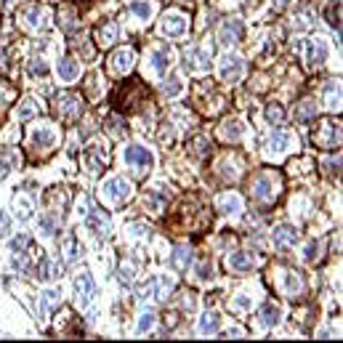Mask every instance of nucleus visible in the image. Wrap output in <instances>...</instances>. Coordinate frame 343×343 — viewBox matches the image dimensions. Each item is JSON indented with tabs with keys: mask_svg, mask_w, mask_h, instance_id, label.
I'll return each instance as SVG.
<instances>
[{
	"mask_svg": "<svg viewBox=\"0 0 343 343\" xmlns=\"http://www.w3.org/2000/svg\"><path fill=\"white\" fill-rule=\"evenodd\" d=\"M253 197L258 203H271L277 194H279V179H274L271 173H258L253 179Z\"/></svg>",
	"mask_w": 343,
	"mask_h": 343,
	"instance_id": "obj_1",
	"label": "nucleus"
},
{
	"mask_svg": "<svg viewBox=\"0 0 343 343\" xmlns=\"http://www.w3.org/2000/svg\"><path fill=\"white\" fill-rule=\"evenodd\" d=\"M53 109H56V115L62 117V120L72 123L82 115V99L77 96V93H62V96H56Z\"/></svg>",
	"mask_w": 343,
	"mask_h": 343,
	"instance_id": "obj_2",
	"label": "nucleus"
},
{
	"mask_svg": "<svg viewBox=\"0 0 343 343\" xmlns=\"http://www.w3.org/2000/svg\"><path fill=\"white\" fill-rule=\"evenodd\" d=\"M173 290V279L170 277H152L147 279L144 285L138 288V298L147 301V298H165Z\"/></svg>",
	"mask_w": 343,
	"mask_h": 343,
	"instance_id": "obj_3",
	"label": "nucleus"
},
{
	"mask_svg": "<svg viewBox=\"0 0 343 343\" xmlns=\"http://www.w3.org/2000/svg\"><path fill=\"white\" fill-rule=\"evenodd\" d=\"M131 184H128L125 179H109L101 184V197L106 199V203H125L128 197H131Z\"/></svg>",
	"mask_w": 343,
	"mask_h": 343,
	"instance_id": "obj_4",
	"label": "nucleus"
},
{
	"mask_svg": "<svg viewBox=\"0 0 343 343\" xmlns=\"http://www.w3.org/2000/svg\"><path fill=\"white\" fill-rule=\"evenodd\" d=\"M106 160H109V149H106V144H91V147H85V152H82V162H85L88 173H93V176L104 168Z\"/></svg>",
	"mask_w": 343,
	"mask_h": 343,
	"instance_id": "obj_5",
	"label": "nucleus"
},
{
	"mask_svg": "<svg viewBox=\"0 0 343 343\" xmlns=\"http://www.w3.org/2000/svg\"><path fill=\"white\" fill-rule=\"evenodd\" d=\"M93 295H96V282L88 271H82V274L75 279V303L80 309H85V306L93 301Z\"/></svg>",
	"mask_w": 343,
	"mask_h": 343,
	"instance_id": "obj_6",
	"label": "nucleus"
},
{
	"mask_svg": "<svg viewBox=\"0 0 343 343\" xmlns=\"http://www.w3.org/2000/svg\"><path fill=\"white\" fill-rule=\"evenodd\" d=\"M208 67H210V51L199 48V45H192V48L184 51V69L186 72H203Z\"/></svg>",
	"mask_w": 343,
	"mask_h": 343,
	"instance_id": "obj_7",
	"label": "nucleus"
},
{
	"mask_svg": "<svg viewBox=\"0 0 343 343\" xmlns=\"http://www.w3.org/2000/svg\"><path fill=\"white\" fill-rule=\"evenodd\" d=\"M314 141L322 149H335V147H340V125H335V123H322L319 125V131H314Z\"/></svg>",
	"mask_w": 343,
	"mask_h": 343,
	"instance_id": "obj_8",
	"label": "nucleus"
},
{
	"mask_svg": "<svg viewBox=\"0 0 343 343\" xmlns=\"http://www.w3.org/2000/svg\"><path fill=\"white\" fill-rule=\"evenodd\" d=\"M189 21L184 14H179V11H170V14H165L162 21H160V30L162 35H168V38H181V35L186 32Z\"/></svg>",
	"mask_w": 343,
	"mask_h": 343,
	"instance_id": "obj_9",
	"label": "nucleus"
},
{
	"mask_svg": "<svg viewBox=\"0 0 343 343\" xmlns=\"http://www.w3.org/2000/svg\"><path fill=\"white\" fill-rule=\"evenodd\" d=\"M30 147L35 152H51L56 147V131L48 125H43V128H35L32 136H30Z\"/></svg>",
	"mask_w": 343,
	"mask_h": 343,
	"instance_id": "obj_10",
	"label": "nucleus"
},
{
	"mask_svg": "<svg viewBox=\"0 0 343 343\" xmlns=\"http://www.w3.org/2000/svg\"><path fill=\"white\" fill-rule=\"evenodd\" d=\"M218 72H221V77L226 80V82H237L245 75V62H242L240 56H223Z\"/></svg>",
	"mask_w": 343,
	"mask_h": 343,
	"instance_id": "obj_11",
	"label": "nucleus"
},
{
	"mask_svg": "<svg viewBox=\"0 0 343 343\" xmlns=\"http://www.w3.org/2000/svg\"><path fill=\"white\" fill-rule=\"evenodd\" d=\"M85 226L96 234V237H106L112 229V223H109V216H106L104 210H88L85 213Z\"/></svg>",
	"mask_w": 343,
	"mask_h": 343,
	"instance_id": "obj_12",
	"label": "nucleus"
},
{
	"mask_svg": "<svg viewBox=\"0 0 343 343\" xmlns=\"http://www.w3.org/2000/svg\"><path fill=\"white\" fill-rule=\"evenodd\" d=\"M125 162L133 165V168H152V165H155V157H152V152L147 147L133 144V147L125 149Z\"/></svg>",
	"mask_w": 343,
	"mask_h": 343,
	"instance_id": "obj_13",
	"label": "nucleus"
},
{
	"mask_svg": "<svg viewBox=\"0 0 343 343\" xmlns=\"http://www.w3.org/2000/svg\"><path fill=\"white\" fill-rule=\"evenodd\" d=\"M242 35H245V27H242L240 19H223V24H221V30H218V40H221V43H226V45L240 43Z\"/></svg>",
	"mask_w": 343,
	"mask_h": 343,
	"instance_id": "obj_14",
	"label": "nucleus"
},
{
	"mask_svg": "<svg viewBox=\"0 0 343 343\" xmlns=\"http://www.w3.org/2000/svg\"><path fill=\"white\" fill-rule=\"evenodd\" d=\"M303 51H306V62H309L311 67H319V64H325V59H327V43L322 38L306 40Z\"/></svg>",
	"mask_w": 343,
	"mask_h": 343,
	"instance_id": "obj_15",
	"label": "nucleus"
},
{
	"mask_svg": "<svg viewBox=\"0 0 343 343\" xmlns=\"http://www.w3.org/2000/svg\"><path fill=\"white\" fill-rule=\"evenodd\" d=\"M133 59H136L133 48H120V51H115V53H112V59H109L112 72H117V75H125L128 69L133 67Z\"/></svg>",
	"mask_w": 343,
	"mask_h": 343,
	"instance_id": "obj_16",
	"label": "nucleus"
},
{
	"mask_svg": "<svg viewBox=\"0 0 343 343\" xmlns=\"http://www.w3.org/2000/svg\"><path fill=\"white\" fill-rule=\"evenodd\" d=\"M290 147H295V136L288 133V131H277L269 138V155H282V152H288Z\"/></svg>",
	"mask_w": 343,
	"mask_h": 343,
	"instance_id": "obj_17",
	"label": "nucleus"
},
{
	"mask_svg": "<svg viewBox=\"0 0 343 343\" xmlns=\"http://www.w3.org/2000/svg\"><path fill=\"white\" fill-rule=\"evenodd\" d=\"M59 303H62V293H59V290H45V293H40V298H38V314H40V319L48 317L51 309H56Z\"/></svg>",
	"mask_w": 343,
	"mask_h": 343,
	"instance_id": "obj_18",
	"label": "nucleus"
},
{
	"mask_svg": "<svg viewBox=\"0 0 343 343\" xmlns=\"http://www.w3.org/2000/svg\"><path fill=\"white\" fill-rule=\"evenodd\" d=\"M24 21H27V27H32V30H45V27H48V11H43L40 6H30L24 11Z\"/></svg>",
	"mask_w": 343,
	"mask_h": 343,
	"instance_id": "obj_19",
	"label": "nucleus"
},
{
	"mask_svg": "<svg viewBox=\"0 0 343 343\" xmlns=\"http://www.w3.org/2000/svg\"><path fill=\"white\" fill-rule=\"evenodd\" d=\"M56 72H59V77H62V82H72V80L80 77V64L75 62L72 56H64L62 62H59Z\"/></svg>",
	"mask_w": 343,
	"mask_h": 343,
	"instance_id": "obj_20",
	"label": "nucleus"
},
{
	"mask_svg": "<svg viewBox=\"0 0 343 343\" xmlns=\"http://www.w3.org/2000/svg\"><path fill=\"white\" fill-rule=\"evenodd\" d=\"M117 21H106V24H101L99 30H96V40H99V45L101 48H109V45L117 40Z\"/></svg>",
	"mask_w": 343,
	"mask_h": 343,
	"instance_id": "obj_21",
	"label": "nucleus"
},
{
	"mask_svg": "<svg viewBox=\"0 0 343 343\" xmlns=\"http://www.w3.org/2000/svg\"><path fill=\"white\" fill-rule=\"evenodd\" d=\"M295 240H298V232H295L293 226H277L274 229V245L279 247V250L295 245Z\"/></svg>",
	"mask_w": 343,
	"mask_h": 343,
	"instance_id": "obj_22",
	"label": "nucleus"
},
{
	"mask_svg": "<svg viewBox=\"0 0 343 343\" xmlns=\"http://www.w3.org/2000/svg\"><path fill=\"white\" fill-rule=\"evenodd\" d=\"M19 165V152L16 149H0V179H6Z\"/></svg>",
	"mask_w": 343,
	"mask_h": 343,
	"instance_id": "obj_23",
	"label": "nucleus"
},
{
	"mask_svg": "<svg viewBox=\"0 0 343 343\" xmlns=\"http://www.w3.org/2000/svg\"><path fill=\"white\" fill-rule=\"evenodd\" d=\"M62 253H64V261H67V264L77 261V255H80V242H77V237H75L72 232H69L67 237L62 240Z\"/></svg>",
	"mask_w": 343,
	"mask_h": 343,
	"instance_id": "obj_24",
	"label": "nucleus"
},
{
	"mask_svg": "<svg viewBox=\"0 0 343 343\" xmlns=\"http://www.w3.org/2000/svg\"><path fill=\"white\" fill-rule=\"evenodd\" d=\"M282 285H285V293L290 295V298H295V295L303 293V279H301V274H295V271H285Z\"/></svg>",
	"mask_w": 343,
	"mask_h": 343,
	"instance_id": "obj_25",
	"label": "nucleus"
},
{
	"mask_svg": "<svg viewBox=\"0 0 343 343\" xmlns=\"http://www.w3.org/2000/svg\"><path fill=\"white\" fill-rule=\"evenodd\" d=\"M258 317H261V325L274 327V325L279 322V306L269 301V303H264L261 309H258Z\"/></svg>",
	"mask_w": 343,
	"mask_h": 343,
	"instance_id": "obj_26",
	"label": "nucleus"
},
{
	"mask_svg": "<svg viewBox=\"0 0 343 343\" xmlns=\"http://www.w3.org/2000/svg\"><path fill=\"white\" fill-rule=\"evenodd\" d=\"M40 112V104L35 101V99H24L19 106H16V120L19 123H24V120H32L35 115Z\"/></svg>",
	"mask_w": 343,
	"mask_h": 343,
	"instance_id": "obj_27",
	"label": "nucleus"
},
{
	"mask_svg": "<svg viewBox=\"0 0 343 343\" xmlns=\"http://www.w3.org/2000/svg\"><path fill=\"white\" fill-rule=\"evenodd\" d=\"M226 266L234 269V271H247V269H253V258L247 253H229L226 255Z\"/></svg>",
	"mask_w": 343,
	"mask_h": 343,
	"instance_id": "obj_28",
	"label": "nucleus"
},
{
	"mask_svg": "<svg viewBox=\"0 0 343 343\" xmlns=\"http://www.w3.org/2000/svg\"><path fill=\"white\" fill-rule=\"evenodd\" d=\"M14 210H16V216H19V221H30L32 218V199L27 197V194H16V199H14Z\"/></svg>",
	"mask_w": 343,
	"mask_h": 343,
	"instance_id": "obj_29",
	"label": "nucleus"
},
{
	"mask_svg": "<svg viewBox=\"0 0 343 343\" xmlns=\"http://www.w3.org/2000/svg\"><path fill=\"white\" fill-rule=\"evenodd\" d=\"M168 64H170V48H168V45H162V48H157L155 53H152V67H155V72L165 75Z\"/></svg>",
	"mask_w": 343,
	"mask_h": 343,
	"instance_id": "obj_30",
	"label": "nucleus"
},
{
	"mask_svg": "<svg viewBox=\"0 0 343 343\" xmlns=\"http://www.w3.org/2000/svg\"><path fill=\"white\" fill-rule=\"evenodd\" d=\"M189 261H192V253H189V247H176V250L170 253V266L176 269V271H184L186 266H189Z\"/></svg>",
	"mask_w": 343,
	"mask_h": 343,
	"instance_id": "obj_31",
	"label": "nucleus"
},
{
	"mask_svg": "<svg viewBox=\"0 0 343 343\" xmlns=\"http://www.w3.org/2000/svg\"><path fill=\"white\" fill-rule=\"evenodd\" d=\"M218 208L223 210V213H240L242 210V197L240 194H221L218 197Z\"/></svg>",
	"mask_w": 343,
	"mask_h": 343,
	"instance_id": "obj_32",
	"label": "nucleus"
},
{
	"mask_svg": "<svg viewBox=\"0 0 343 343\" xmlns=\"http://www.w3.org/2000/svg\"><path fill=\"white\" fill-rule=\"evenodd\" d=\"M128 14H133V16H138V19H149L152 14H155V6L149 3V0H133L131 6H128Z\"/></svg>",
	"mask_w": 343,
	"mask_h": 343,
	"instance_id": "obj_33",
	"label": "nucleus"
},
{
	"mask_svg": "<svg viewBox=\"0 0 343 343\" xmlns=\"http://www.w3.org/2000/svg\"><path fill=\"white\" fill-rule=\"evenodd\" d=\"M35 271H38V274H35V277H38L40 282H48V279H53V277H59L56 274V264H51V258H40V264H38V269H35Z\"/></svg>",
	"mask_w": 343,
	"mask_h": 343,
	"instance_id": "obj_34",
	"label": "nucleus"
},
{
	"mask_svg": "<svg viewBox=\"0 0 343 343\" xmlns=\"http://www.w3.org/2000/svg\"><path fill=\"white\" fill-rule=\"evenodd\" d=\"M218 325H221L218 314L216 311H208V314H203V319H199V333H203V335L218 333Z\"/></svg>",
	"mask_w": 343,
	"mask_h": 343,
	"instance_id": "obj_35",
	"label": "nucleus"
},
{
	"mask_svg": "<svg viewBox=\"0 0 343 343\" xmlns=\"http://www.w3.org/2000/svg\"><path fill=\"white\" fill-rule=\"evenodd\" d=\"M325 104H327V109H340V85L338 82H330V85L325 88Z\"/></svg>",
	"mask_w": 343,
	"mask_h": 343,
	"instance_id": "obj_36",
	"label": "nucleus"
},
{
	"mask_svg": "<svg viewBox=\"0 0 343 343\" xmlns=\"http://www.w3.org/2000/svg\"><path fill=\"white\" fill-rule=\"evenodd\" d=\"M242 131H245V128H242L240 120H226V123L221 125V136L226 138V141H237L242 136Z\"/></svg>",
	"mask_w": 343,
	"mask_h": 343,
	"instance_id": "obj_37",
	"label": "nucleus"
},
{
	"mask_svg": "<svg viewBox=\"0 0 343 343\" xmlns=\"http://www.w3.org/2000/svg\"><path fill=\"white\" fill-rule=\"evenodd\" d=\"M311 117H317V104L314 101H303L298 109H295V120H301V123H309Z\"/></svg>",
	"mask_w": 343,
	"mask_h": 343,
	"instance_id": "obj_38",
	"label": "nucleus"
},
{
	"mask_svg": "<svg viewBox=\"0 0 343 343\" xmlns=\"http://www.w3.org/2000/svg\"><path fill=\"white\" fill-rule=\"evenodd\" d=\"M162 93H165V96H181V93H184V82L179 80V77H168V80H165L162 82Z\"/></svg>",
	"mask_w": 343,
	"mask_h": 343,
	"instance_id": "obj_39",
	"label": "nucleus"
},
{
	"mask_svg": "<svg viewBox=\"0 0 343 343\" xmlns=\"http://www.w3.org/2000/svg\"><path fill=\"white\" fill-rule=\"evenodd\" d=\"M11 250L14 253H30V237L27 234H16V237L11 240Z\"/></svg>",
	"mask_w": 343,
	"mask_h": 343,
	"instance_id": "obj_40",
	"label": "nucleus"
},
{
	"mask_svg": "<svg viewBox=\"0 0 343 343\" xmlns=\"http://www.w3.org/2000/svg\"><path fill=\"white\" fill-rule=\"evenodd\" d=\"M106 128H109L112 136H120V138L128 133V128H125V123L120 120V117H109V120H106Z\"/></svg>",
	"mask_w": 343,
	"mask_h": 343,
	"instance_id": "obj_41",
	"label": "nucleus"
},
{
	"mask_svg": "<svg viewBox=\"0 0 343 343\" xmlns=\"http://www.w3.org/2000/svg\"><path fill=\"white\" fill-rule=\"evenodd\" d=\"M266 117H269V123H274V125H282V120H285V112H282V106H279V104H269V109H266Z\"/></svg>",
	"mask_w": 343,
	"mask_h": 343,
	"instance_id": "obj_42",
	"label": "nucleus"
},
{
	"mask_svg": "<svg viewBox=\"0 0 343 343\" xmlns=\"http://www.w3.org/2000/svg\"><path fill=\"white\" fill-rule=\"evenodd\" d=\"M40 232L45 237H53L56 234V216H43L40 218Z\"/></svg>",
	"mask_w": 343,
	"mask_h": 343,
	"instance_id": "obj_43",
	"label": "nucleus"
},
{
	"mask_svg": "<svg viewBox=\"0 0 343 343\" xmlns=\"http://www.w3.org/2000/svg\"><path fill=\"white\" fill-rule=\"evenodd\" d=\"M45 72H48V64H45L43 59H32L30 62V75L32 77H45Z\"/></svg>",
	"mask_w": 343,
	"mask_h": 343,
	"instance_id": "obj_44",
	"label": "nucleus"
},
{
	"mask_svg": "<svg viewBox=\"0 0 343 343\" xmlns=\"http://www.w3.org/2000/svg\"><path fill=\"white\" fill-rule=\"evenodd\" d=\"M152 327H155V314H152V311L141 314L138 325H136V333H147V330H152Z\"/></svg>",
	"mask_w": 343,
	"mask_h": 343,
	"instance_id": "obj_45",
	"label": "nucleus"
},
{
	"mask_svg": "<svg viewBox=\"0 0 343 343\" xmlns=\"http://www.w3.org/2000/svg\"><path fill=\"white\" fill-rule=\"evenodd\" d=\"M59 21L64 24V30H75L77 21H75V14L72 11H64V14H59Z\"/></svg>",
	"mask_w": 343,
	"mask_h": 343,
	"instance_id": "obj_46",
	"label": "nucleus"
},
{
	"mask_svg": "<svg viewBox=\"0 0 343 343\" xmlns=\"http://www.w3.org/2000/svg\"><path fill=\"white\" fill-rule=\"evenodd\" d=\"M197 277H199V279H208V277H213V266H210L208 261H203V264L197 266Z\"/></svg>",
	"mask_w": 343,
	"mask_h": 343,
	"instance_id": "obj_47",
	"label": "nucleus"
},
{
	"mask_svg": "<svg viewBox=\"0 0 343 343\" xmlns=\"http://www.w3.org/2000/svg\"><path fill=\"white\" fill-rule=\"evenodd\" d=\"M319 255V245L317 242H311L309 247H306V253H303V258H306V261H314V258Z\"/></svg>",
	"mask_w": 343,
	"mask_h": 343,
	"instance_id": "obj_48",
	"label": "nucleus"
},
{
	"mask_svg": "<svg viewBox=\"0 0 343 343\" xmlns=\"http://www.w3.org/2000/svg\"><path fill=\"white\" fill-rule=\"evenodd\" d=\"M327 24H330V27H335V30L340 27V19H338V11H335V8H330V11H327Z\"/></svg>",
	"mask_w": 343,
	"mask_h": 343,
	"instance_id": "obj_49",
	"label": "nucleus"
},
{
	"mask_svg": "<svg viewBox=\"0 0 343 343\" xmlns=\"http://www.w3.org/2000/svg\"><path fill=\"white\" fill-rule=\"evenodd\" d=\"M120 279L125 282V285H131V279H133V264L123 266V274H120Z\"/></svg>",
	"mask_w": 343,
	"mask_h": 343,
	"instance_id": "obj_50",
	"label": "nucleus"
},
{
	"mask_svg": "<svg viewBox=\"0 0 343 343\" xmlns=\"http://www.w3.org/2000/svg\"><path fill=\"white\" fill-rule=\"evenodd\" d=\"M165 128H162V131H160V141H162V144H168V141L173 138V131H170V128H168V123H162Z\"/></svg>",
	"mask_w": 343,
	"mask_h": 343,
	"instance_id": "obj_51",
	"label": "nucleus"
},
{
	"mask_svg": "<svg viewBox=\"0 0 343 343\" xmlns=\"http://www.w3.org/2000/svg\"><path fill=\"white\" fill-rule=\"evenodd\" d=\"M8 229H11V221H8V216H6V210H0V234L8 232Z\"/></svg>",
	"mask_w": 343,
	"mask_h": 343,
	"instance_id": "obj_52",
	"label": "nucleus"
},
{
	"mask_svg": "<svg viewBox=\"0 0 343 343\" xmlns=\"http://www.w3.org/2000/svg\"><path fill=\"white\" fill-rule=\"evenodd\" d=\"M11 96H14V93H11V91H8V88L3 85V82H0V106H3V104H6V101H8Z\"/></svg>",
	"mask_w": 343,
	"mask_h": 343,
	"instance_id": "obj_53",
	"label": "nucleus"
},
{
	"mask_svg": "<svg viewBox=\"0 0 343 343\" xmlns=\"http://www.w3.org/2000/svg\"><path fill=\"white\" fill-rule=\"evenodd\" d=\"M8 69V56H6V48H0V72Z\"/></svg>",
	"mask_w": 343,
	"mask_h": 343,
	"instance_id": "obj_54",
	"label": "nucleus"
},
{
	"mask_svg": "<svg viewBox=\"0 0 343 343\" xmlns=\"http://www.w3.org/2000/svg\"><path fill=\"white\" fill-rule=\"evenodd\" d=\"M184 309H189V311L194 309V295H192V293H186V298H184Z\"/></svg>",
	"mask_w": 343,
	"mask_h": 343,
	"instance_id": "obj_55",
	"label": "nucleus"
},
{
	"mask_svg": "<svg viewBox=\"0 0 343 343\" xmlns=\"http://www.w3.org/2000/svg\"><path fill=\"white\" fill-rule=\"evenodd\" d=\"M234 306H240V309H247V306H250V298H245V295H242V298H237V303H234Z\"/></svg>",
	"mask_w": 343,
	"mask_h": 343,
	"instance_id": "obj_56",
	"label": "nucleus"
},
{
	"mask_svg": "<svg viewBox=\"0 0 343 343\" xmlns=\"http://www.w3.org/2000/svg\"><path fill=\"white\" fill-rule=\"evenodd\" d=\"M288 3H290V0H277V3H274V8H277V11H282V8L288 6Z\"/></svg>",
	"mask_w": 343,
	"mask_h": 343,
	"instance_id": "obj_57",
	"label": "nucleus"
}]
</instances>
